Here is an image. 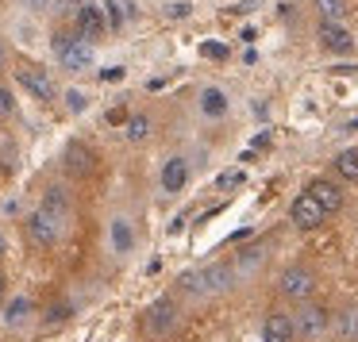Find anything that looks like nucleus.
<instances>
[{"mask_svg":"<svg viewBox=\"0 0 358 342\" xmlns=\"http://www.w3.org/2000/svg\"><path fill=\"white\" fill-rule=\"evenodd\" d=\"M4 62H8V50H4V43H0V70H4Z\"/></svg>","mask_w":358,"mask_h":342,"instance_id":"30","label":"nucleus"},{"mask_svg":"<svg viewBox=\"0 0 358 342\" xmlns=\"http://www.w3.org/2000/svg\"><path fill=\"white\" fill-rule=\"evenodd\" d=\"M178 323H181V311H178V304H173L170 296L155 300L147 308V315H143V327H147L150 339H170V334L178 331Z\"/></svg>","mask_w":358,"mask_h":342,"instance_id":"3","label":"nucleus"},{"mask_svg":"<svg viewBox=\"0 0 358 342\" xmlns=\"http://www.w3.org/2000/svg\"><path fill=\"white\" fill-rule=\"evenodd\" d=\"M112 246H116V254H127V250L135 246V239H131V227H127V219H112Z\"/></svg>","mask_w":358,"mask_h":342,"instance_id":"17","label":"nucleus"},{"mask_svg":"<svg viewBox=\"0 0 358 342\" xmlns=\"http://www.w3.org/2000/svg\"><path fill=\"white\" fill-rule=\"evenodd\" d=\"M201 54H204V58H216V62H224V58H231V50H227L224 43H201Z\"/></svg>","mask_w":358,"mask_h":342,"instance_id":"24","label":"nucleus"},{"mask_svg":"<svg viewBox=\"0 0 358 342\" xmlns=\"http://www.w3.org/2000/svg\"><path fill=\"white\" fill-rule=\"evenodd\" d=\"M185 185H189V162L185 158H170L162 165V188L166 193H181Z\"/></svg>","mask_w":358,"mask_h":342,"instance_id":"13","label":"nucleus"},{"mask_svg":"<svg viewBox=\"0 0 358 342\" xmlns=\"http://www.w3.org/2000/svg\"><path fill=\"white\" fill-rule=\"evenodd\" d=\"M289 219H293L296 231H316V227L327 219V211H324V204H320L316 196L304 188V193L293 200V208H289Z\"/></svg>","mask_w":358,"mask_h":342,"instance_id":"5","label":"nucleus"},{"mask_svg":"<svg viewBox=\"0 0 358 342\" xmlns=\"http://www.w3.org/2000/svg\"><path fill=\"white\" fill-rule=\"evenodd\" d=\"M16 112V101H12V89L0 85V116H12Z\"/></svg>","mask_w":358,"mask_h":342,"instance_id":"25","label":"nucleus"},{"mask_svg":"<svg viewBox=\"0 0 358 342\" xmlns=\"http://www.w3.org/2000/svg\"><path fill=\"white\" fill-rule=\"evenodd\" d=\"M66 104H70V112H85V96H81V93H70V96H66Z\"/></svg>","mask_w":358,"mask_h":342,"instance_id":"28","label":"nucleus"},{"mask_svg":"<svg viewBox=\"0 0 358 342\" xmlns=\"http://www.w3.org/2000/svg\"><path fill=\"white\" fill-rule=\"evenodd\" d=\"M316 8L324 20H339L343 12H347V0H316Z\"/></svg>","mask_w":358,"mask_h":342,"instance_id":"22","label":"nucleus"},{"mask_svg":"<svg viewBox=\"0 0 358 342\" xmlns=\"http://www.w3.org/2000/svg\"><path fill=\"white\" fill-rule=\"evenodd\" d=\"M55 54H58V62H62V70L81 73L93 62V43L81 39L78 31H62V35H55Z\"/></svg>","mask_w":358,"mask_h":342,"instance_id":"2","label":"nucleus"},{"mask_svg":"<svg viewBox=\"0 0 358 342\" xmlns=\"http://www.w3.org/2000/svg\"><path fill=\"white\" fill-rule=\"evenodd\" d=\"M327 308L324 304H301L296 308V319H293V331H296V339L301 342H320L327 334Z\"/></svg>","mask_w":358,"mask_h":342,"instance_id":"4","label":"nucleus"},{"mask_svg":"<svg viewBox=\"0 0 358 342\" xmlns=\"http://www.w3.org/2000/svg\"><path fill=\"white\" fill-rule=\"evenodd\" d=\"M73 27H78V35H81V39H89V43L104 39V35L112 31L108 20H104V8H96V4H81L78 16H73Z\"/></svg>","mask_w":358,"mask_h":342,"instance_id":"8","label":"nucleus"},{"mask_svg":"<svg viewBox=\"0 0 358 342\" xmlns=\"http://www.w3.org/2000/svg\"><path fill=\"white\" fill-rule=\"evenodd\" d=\"M124 119H131L124 108H112V112H108V124H124Z\"/></svg>","mask_w":358,"mask_h":342,"instance_id":"29","label":"nucleus"},{"mask_svg":"<svg viewBox=\"0 0 358 342\" xmlns=\"http://www.w3.org/2000/svg\"><path fill=\"white\" fill-rule=\"evenodd\" d=\"M31 4H47V0H31Z\"/></svg>","mask_w":358,"mask_h":342,"instance_id":"33","label":"nucleus"},{"mask_svg":"<svg viewBox=\"0 0 358 342\" xmlns=\"http://www.w3.org/2000/svg\"><path fill=\"white\" fill-rule=\"evenodd\" d=\"M278 288H281L285 300H308L312 288H316V277H312L304 265H289V269L278 277Z\"/></svg>","mask_w":358,"mask_h":342,"instance_id":"7","label":"nucleus"},{"mask_svg":"<svg viewBox=\"0 0 358 342\" xmlns=\"http://www.w3.org/2000/svg\"><path fill=\"white\" fill-rule=\"evenodd\" d=\"M201 108H204V116H224V112H227V96L220 93V89H204Z\"/></svg>","mask_w":358,"mask_h":342,"instance_id":"19","label":"nucleus"},{"mask_svg":"<svg viewBox=\"0 0 358 342\" xmlns=\"http://www.w3.org/2000/svg\"><path fill=\"white\" fill-rule=\"evenodd\" d=\"M320 43H324L331 54H350V50H355V35H350L339 20H324V24H320Z\"/></svg>","mask_w":358,"mask_h":342,"instance_id":"10","label":"nucleus"},{"mask_svg":"<svg viewBox=\"0 0 358 342\" xmlns=\"http://www.w3.org/2000/svg\"><path fill=\"white\" fill-rule=\"evenodd\" d=\"M296 331H293V319L281 315V311H273V315H266L262 323V342H293Z\"/></svg>","mask_w":358,"mask_h":342,"instance_id":"12","label":"nucleus"},{"mask_svg":"<svg viewBox=\"0 0 358 342\" xmlns=\"http://www.w3.org/2000/svg\"><path fill=\"white\" fill-rule=\"evenodd\" d=\"M27 315H31V300H24V296H20V300H12V304H8V311H4V319H8L12 327L24 323Z\"/></svg>","mask_w":358,"mask_h":342,"instance_id":"21","label":"nucleus"},{"mask_svg":"<svg viewBox=\"0 0 358 342\" xmlns=\"http://www.w3.org/2000/svg\"><path fill=\"white\" fill-rule=\"evenodd\" d=\"M104 20H108L112 31L124 27V8H120V0H104Z\"/></svg>","mask_w":358,"mask_h":342,"instance_id":"23","label":"nucleus"},{"mask_svg":"<svg viewBox=\"0 0 358 342\" xmlns=\"http://www.w3.org/2000/svg\"><path fill=\"white\" fill-rule=\"evenodd\" d=\"M308 193L316 196L320 204H324V211H327V216H335V211L343 208V193H339V185H331L327 177L312 181V185H308Z\"/></svg>","mask_w":358,"mask_h":342,"instance_id":"14","label":"nucleus"},{"mask_svg":"<svg viewBox=\"0 0 358 342\" xmlns=\"http://www.w3.org/2000/svg\"><path fill=\"white\" fill-rule=\"evenodd\" d=\"M231 281H235V269L224 262H216V265H204V269H189L185 277H181V288L193 292V296H220V292L231 288Z\"/></svg>","mask_w":358,"mask_h":342,"instance_id":"1","label":"nucleus"},{"mask_svg":"<svg viewBox=\"0 0 358 342\" xmlns=\"http://www.w3.org/2000/svg\"><path fill=\"white\" fill-rule=\"evenodd\" d=\"M216 185H220V188H235V185H243V173H239V170H231V173H224V177H220Z\"/></svg>","mask_w":358,"mask_h":342,"instance_id":"26","label":"nucleus"},{"mask_svg":"<svg viewBox=\"0 0 358 342\" xmlns=\"http://www.w3.org/2000/svg\"><path fill=\"white\" fill-rule=\"evenodd\" d=\"M0 304H4V273H0Z\"/></svg>","mask_w":358,"mask_h":342,"instance_id":"31","label":"nucleus"},{"mask_svg":"<svg viewBox=\"0 0 358 342\" xmlns=\"http://www.w3.org/2000/svg\"><path fill=\"white\" fill-rule=\"evenodd\" d=\"M27 239H31L35 246H55L58 242V219L50 216L47 208L31 211V216H27Z\"/></svg>","mask_w":358,"mask_h":342,"instance_id":"9","label":"nucleus"},{"mask_svg":"<svg viewBox=\"0 0 358 342\" xmlns=\"http://www.w3.org/2000/svg\"><path fill=\"white\" fill-rule=\"evenodd\" d=\"M335 173H339L343 181H358V150H343V154L335 158Z\"/></svg>","mask_w":358,"mask_h":342,"instance_id":"18","label":"nucleus"},{"mask_svg":"<svg viewBox=\"0 0 358 342\" xmlns=\"http://www.w3.org/2000/svg\"><path fill=\"white\" fill-rule=\"evenodd\" d=\"M0 254H4V235H0Z\"/></svg>","mask_w":358,"mask_h":342,"instance_id":"32","label":"nucleus"},{"mask_svg":"<svg viewBox=\"0 0 358 342\" xmlns=\"http://www.w3.org/2000/svg\"><path fill=\"white\" fill-rule=\"evenodd\" d=\"M62 165H66V173H73V177H85V173H93L96 158H93V150H89V147H81V142H70V147H66Z\"/></svg>","mask_w":358,"mask_h":342,"instance_id":"11","label":"nucleus"},{"mask_svg":"<svg viewBox=\"0 0 358 342\" xmlns=\"http://www.w3.org/2000/svg\"><path fill=\"white\" fill-rule=\"evenodd\" d=\"M127 139H131V142H147L150 139V119L147 116H131V119H127Z\"/></svg>","mask_w":358,"mask_h":342,"instance_id":"20","label":"nucleus"},{"mask_svg":"<svg viewBox=\"0 0 358 342\" xmlns=\"http://www.w3.org/2000/svg\"><path fill=\"white\" fill-rule=\"evenodd\" d=\"M70 315V304H55V311H47V323H62Z\"/></svg>","mask_w":358,"mask_h":342,"instance_id":"27","label":"nucleus"},{"mask_svg":"<svg viewBox=\"0 0 358 342\" xmlns=\"http://www.w3.org/2000/svg\"><path fill=\"white\" fill-rule=\"evenodd\" d=\"M335 339L339 342H358V308L355 304H347V308H339V315H335Z\"/></svg>","mask_w":358,"mask_h":342,"instance_id":"15","label":"nucleus"},{"mask_svg":"<svg viewBox=\"0 0 358 342\" xmlns=\"http://www.w3.org/2000/svg\"><path fill=\"white\" fill-rule=\"evenodd\" d=\"M16 81H20V89H24V93L35 96V101H50V96L58 93L55 81H50V73L43 70V66H31V62H24L16 70Z\"/></svg>","mask_w":358,"mask_h":342,"instance_id":"6","label":"nucleus"},{"mask_svg":"<svg viewBox=\"0 0 358 342\" xmlns=\"http://www.w3.org/2000/svg\"><path fill=\"white\" fill-rule=\"evenodd\" d=\"M43 208H47L50 216L58 219V223H62V219L70 216V200H66V193H62V188H50V193L43 196Z\"/></svg>","mask_w":358,"mask_h":342,"instance_id":"16","label":"nucleus"}]
</instances>
